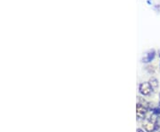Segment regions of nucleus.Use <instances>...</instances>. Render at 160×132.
I'll use <instances>...</instances> for the list:
<instances>
[{
    "mask_svg": "<svg viewBox=\"0 0 160 132\" xmlns=\"http://www.w3.org/2000/svg\"><path fill=\"white\" fill-rule=\"evenodd\" d=\"M139 92L143 96H149L153 92L152 87L150 86L149 82H142L139 86Z\"/></svg>",
    "mask_w": 160,
    "mask_h": 132,
    "instance_id": "obj_1",
    "label": "nucleus"
},
{
    "mask_svg": "<svg viewBox=\"0 0 160 132\" xmlns=\"http://www.w3.org/2000/svg\"><path fill=\"white\" fill-rule=\"evenodd\" d=\"M148 113V107L142 103H138L136 105V115L138 118L143 119Z\"/></svg>",
    "mask_w": 160,
    "mask_h": 132,
    "instance_id": "obj_2",
    "label": "nucleus"
},
{
    "mask_svg": "<svg viewBox=\"0 0 160 132\" xmlns=\"http://www.w3.org/2000/svg\"><path fill=\"white\" fill-rule=\"evenodd\" d=\"M155 56H156V52H155L154 50H150L144 56V58L142 59V62H144V63H149V62L152 61L154 59Z\"/></svg>",
    "mask_w": 160,
    "mask_h": 132,
    "instance_id": "obj_3",
    "label": "nucleus"
},
{
    "mask_svg": "<svg viewBox=\"0 0 160 132\" xmlns=\"http://www.w3.org/2000/svg\"><path fill=\"white\" fill-rule=\"evenodd\" d=\"M149 84H150V86L152 87L153 91L157 90V89L158 88V81L157 80L156 78H154V77L150 78V79H149Z\"/></svg>",
    "mask_w": 160,
    "mask_h": 132,
    "instance_id": "obj_4",
    "label": "nucleus"
},
{
    "mask_svg": "<svg viewBox=\"0 0 160 132\" xmlns=\"http://www.w3.org/2000/svg\"><path fill=\"white\" fill-rule=\"evenodd\" d=\"M137 132H147V131H144V130H142V129H137Z\"/></svg>",
    "mask_w": 160,
    "mask_h": 132,
    "instance_id": "obj_5",
    "label": "nucleus"
},
{
    "mask_svg": "<svg viewBox=\"0 0 160 132\" xmlns=\"http://www.w3.org/2000/svg\"><path fill=\"white\" fill-rule=\"evenodd\" d=\"M158 106H159V107H160V100H159V105H158Z\"/></svg>",
    "mask_w": 160,
    "mask_h": 132,
    "instance_id": "obj_6",
    "label": "nucleus"
},
{
    "mask_svg": "<svg viewBox=\"0 0 160 132\" xmlns=\"http://www.w3.org/2000/svg\"><path fill=\"white\" fill-rule=\"evenodd\" d=\"M159 56H160V54H159Z\"/></svg>",
    "mask_w": 160,
    "mask_h": 132,
    "instance_id": "obj_7",
    "label": "nucleus"
},
{
    "mask_svg": "<svg viewBox=\"0 0 160 132\" xmlns=\"http://www.w3.org/2000/svg\"><path fill=\"white\" fill-rule=\"evenodd\" d=\"M159 132H160V130H159Z\"/></svg>",
    "mask_w": 160,
    "mask_h": 132,
    "instance_id": "obj_8",
    "label": "nucleus"
}]
</instances>
